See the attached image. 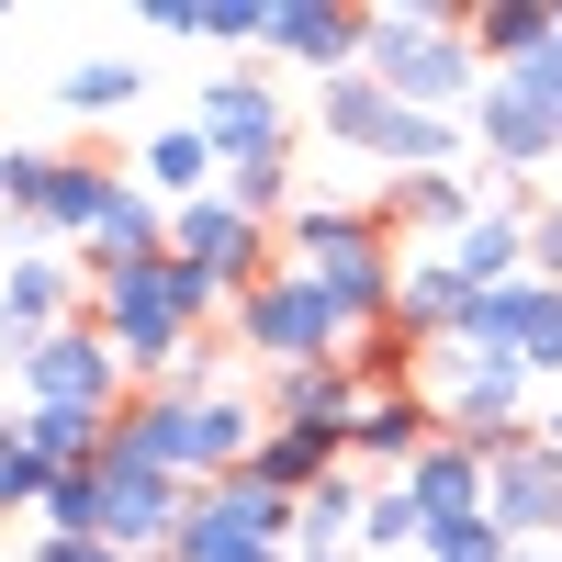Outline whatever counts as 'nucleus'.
<instances>
[{"label":"nucleus","mask_w":562,"mask_h":562,"mask_svg":"<svg viewBox=\"0 0 562 562\" xmlns=\"http://www.w3.org/2000/svg\"><path fill=\"white\" fill-rule=\"evenodd\" d=\"M214 315H225V293L192 259H169V248L158 259H124V270H90V326H102V349L124 360L135 394H158L169 371L214 338Z\"/></svg>","instance_id":"nucleus-1"},{"label":"nucleus","mask_w":562,"mask_h":562,"mask_svg":"<svg viewBox=\"0 0 562 562\" xmlns=\"http://www.w3.org/2000/svg\"><path fill=\"white\" fill-rule=\"evenodd\" d=\"M281 270H304L315 293L349 315V338L394 326V281H405V248H394L383 203H338V192H304L293 214H281Z\"/></svg>","instance_id":"nucleus-2"},{"label":"nucleus","mask_w":562,"mask_h":562,"mask_svg":"<svg viewBox=\"0 0 562 562\" xmlns=\"http://www.w3.org/2000/svg\"><path fill=\"white\" fill-rule=\"evenodd\" d=\"M360 79H383L405 113H439V124H473V102H484V57L439 0H371L360 12Z\"/></svg>","instance_id":"nucleus-3"},{"label":"nucleus","mask_w":562,"mask_h":562,"mask_svg":"<svg viewBox=\"0 0 562 562\" xmlns=\"http://www.w3.org/2000/svg\"><path fill=\"white\" fill-rule=\"evenodd\" d=\"M259 428H270V416H259L248 394H169V383H158V394H124L113 450L158 461L169 484H225V473H248Z\"/></svg>","instance_id":"nucleus-4"},{"label":"nucleus","mask_w":562,"mask_h":562,"mask_svg":"<svg viewBox=\"0 0 562 562\" xmlns=\"http://www.w3.org/2000/svg\"><path fill=\"white\" fill-rule=\"evenodd\" d=\"M124 180L135 169H113V158H90V147H12L0 158V225H12L23 248H90L102 237V214L124 203Z\"/></svg>","instance_id":"nucleus-5"},{"label":"nucleus","mask_w":562,"mask_h":562,"mask_svg":"<svg viewBox=\"0 0 562 562\" xmlns=\"http://www.w3.org/2000/svg\"><path fill=\"white\" fill-rule=\"evenodd\" d=\"M315 135L326 147H349V158H371V169H394V180H416V169H461V147H473V124H439V113H405L383 79H315Z\"/></svg>","instance_id":"nucleus-6"},{"label":"nucleus","mask_w":562,"mask_h":562,"mask_svg":"<svg viewBox=\"0 0 562 562\" xmlns=\"http://www.w3.org/2000/svg\"><path fill=\"white\" fill-rule=\"evenodd\" d=\"M192 135L214 147V169H248V158H293L304 147V113H293V90H281L270 68L214 57L192 79Z\"/></svg>","instance_id":"nucleus-7"},{"label":"nucleus","mask_w":562,"mask_h":562,"mask_svg":"<svg viewBox=\"0 0 562 562\" xmlns=\"http://www.w3.org/2000/svg\"><path fill=\"white\" fill-rule=\"evenodd\" d=\"M281 551H293V495H270L259 473H225V484H192L158 562H281Z\"/></svg>","instance_id":"nucleus-8"},{"label":"nucleus","mask_w":562,"mask_h":562,"mask_svg":"<svg viewBox=\"0 0 562 562\" xmlns=\"http://www.w3.org/2000/svg\"><path fill=\"white\" fill-rule=\"evenodd\" d=\"M225 338H237L259 371H315V360H349V315L326 304L304 270H270L259 293L225 315Z\"/></svg>","instance_id":"nucleus-9"},{"label":"nucleus","mask_w":562,"mask_h":562,"mask_svg":"<svg viewBox=\"0 0 562 562\" xmlns=\"http://www.w3.org/2000/svg\"><path fill=\"white\" fill-rule=\"evenodd\" d=\"M0 371H12V394L34 405V416H124V360L102 349V326H57V338H34V349H12V360H0Z\"/></svg>","instance_id":"nucleus-10"},{"label":"nucleus","mask_w":562,"mask_h":562,"mask_svg":"<svg viewBox=\"0 0 562 562\" xmlns=\"http://www.w3.org/2000/svg\"><path fill=\"white\" fill-rule=\"evenodd\" d=\"M169 259H192L214 293H225V315H237L259 281L281 270V225H259V214H237L225 192H203V203H180V214H169Z\"/></svg>","instance_id":"nucleus-11"},{"label":"nucleus","mask_w":562,"mask_h":562,"mask_svg":"<svg viewBox=\"0 0 562 562\" xmlns=\"http://www.w3.org/2000/svg\"><path fill=\"white\" fill-rule=\"evenodd\" d=\"M90 495H102V551H135V562H158L169 529H180V506H192V484H169L158 461H135V450L90 461Z\"/></svg>","instance_id":"nucleus-12"},{"label":"nucleus","mask_w":562,"mask_h":562,"mask_svg":"<svg viewBox=\"0 0 562 562\" xmlns=\"http://www.w3.org/2000/svg\"><path fill=\"white\" fill-rule=\"evenodd\" d=\"M79 315H90V270L68 248H12L0 259V360L57 338V326H79Z\"/></svg>","instance_id":"nucleus-13"},{"label":"nucleus","mask_w":562,"mask_h":562,"mask_svg":"<svg viewBox=\"0 0 562 562\" xmlns=\"http://www.w3.org/2000/svg\"><path fill=\"white\" fill-rule=\"evenodd\" d=\"M461 338H473V349H506L529 383H551V394H562V293H551V281H506V293H473Z\"/></svg>","instance_id":"nucleus-14"},{"label":"nucleus","mask_w":562,"mask_h":562,"mask_svg":"<svg viewBox=\"0 0 562 562\" xmlns=\"http://www.w3.org/2000/svg\"><path fill=\"white\" fill-rule=\"evenodd\" d=\"M473 147H484V169H506V180L562 169V113L540 102V90H518V79H484V102H473Z\"/></svg>","instance_id":"nucleus-15"},{"label":"nucleus","mask_w":562,"mask_h":562,"mask_svg":"<svg viewBox=\"0 0 562 562\" xmlns=\"http://www.w3.org/2000/svg\"><path fill=\"white\" fill-rule=\"evenodd\" d=\"M495 529L518 540V551H540V540H562V450H551L540 428L495 450Z\"/></svg>","instance_id":"nucleus-16"},{"label":"nucleus","mask_w":562,"mask_h":562,"mask_svg":"<svg viewBox=\"0 0 562 562\" xmlns=\"http://www.w3.org/2000/svg\"><path fill=\"white\" fill-rule=\"evenodd\" d=\"M439 439V416H428V394H360V416H349V473L360 484H405L416 473V450Z\"/></svg>","instance_id":"nucleus-17"},{"label":"nucleus","mask_w":562,"mask_h":562,"mask_svg":"<svg viewBox=\"0 0 562 562\" xmlns=\"http://www.w3.org/2000/svg\"><path fill=\"white\" fill-rule=\"evenodd\" d=\"M270 57L304 79H349L360 68V0H270Z\"/></svg>","instance_id":"nucleus-18"},{"label":"nucleus","mask_w":562,"mask_h":562,"mask_svg":"<svg viewBox=\"0 0 562 562\" xmlns=\"http://www.w3.org/2000/svg\"><path fill=\"white\" fill-rule=\"evenodd\" d=\"M405 495H416V518H428V529H473V518H495V461L461 450V439H428V450H416V473H405ZM416 551H428V540H416Z\"/></svg>","instance_id":"nucleus-19"},{"label":"nucleus","mask_w":562,"mask_h":562,"mask_svg":"<svg viewBox=\"0 0 562 562\" xmlns=\"http://www.w3.org/2000/svg\"><path fill=\"white\" fill-rule=\"evenodd\" d=\"M473 214H484V180H473V169H416V180H383V225H394L405 248H450Z\"/></svg>","instance_id":"nucleus-20"},{"label":"nucleus","mask_w":562,"mask_h":562,"mask_svg":"<svg viewBox=\"0 0 562 562\" xmlns=\"http://www.w3.org/2000/svg\"><path fill=\"white\" fill-rule=\"evenodd\" d=\"M461 315H473V281L450 270V248H405V281H394V326L416 349H450Z\"/></svg>","instance_id":"nucleus-21"},{"label":"nucleus","mask_w":562,"mask_h":562,"mask_svg":"<svg viewBox=\"0 0 562 562\" xmlns=\"http://www.w3.org/2000/svg\"><path fill=\"white\" fill-rule=\"evenodd\" d=\"M158 45H214V57H248V45H270V0H147Z\"/></svg>","instance_id":"nucleus-22"},{"label":"nucleus","mask_w":562,"mask_h":562,"mask_svg":"<svg viewBox=\"0 0 562 562\" xmlns=\"http://www.w3.org/2000/svg\"><path fill=\"white\" fill-rule=\"evenodd\" d=\"M248 473H259L270 495H315L326 473H349V428H259Z\"/></svg>","instance_id":"nucleus-23"},{"label":"nucleus","mask_w":562,"mask_h":562,"mask_svg":"<svg viewBox=\"0 0 562 562\" xmlns=\"http://www.w3.org/2000/svg\"><path fill=\"white\" fill-rule=\"evenodd\" d=\"M259 416H270V428H349V416H360V383H349V360H315V371H270Z\"/></svg>","instance_id":"nucleus-24"},{"label":"nucleus","mask_w":562,"mask_h":562,"mask_svg":"<svg viewBox=\"0 0 562 562\" xmlns=\"http://www.w3.org/2000/svg\"><path fill=\"white\" fill-rule=\"evenodd\" d=\"M450 270L473 281V293H506V281H529V214L484 203V214H473V225L450 237Z\"/></svg>","instance_id":"nucleus-25"},{"label":"nucleus","mask_w":562,"mask_h":562,"mask_svg":"<svg viewBox=\"0 0 562 562\" xmlns=\"http://www.w3.org/2000/svg\"><path fill=\"white\" fill-rule=\"evenodd\" d=\"M135 180H147V192L180 214V203H203V192H225V169H214V147L192 124H169V135H147V147H135Z\"/></svg>","instance_id":"nucleus-26"},{"label":"nucleus","mask_w":562,"mask_h":562,"mask_svg":"<svg viewBox=\"0 0 562 562\" xmlns=\"http://www.w3.org/2000/svg\"><path fill=\"white\" fill-rule=\"evenodd\" d=\"M461 34H473L484 79H495V68H529L540 45H551V0H473V23H461Z\"/></svg>","instance_id":"nucleus-27"},{"label":"nucleus","mask_w":562,"mask_h":562,"mask_svg":"<svg viewBox=\"0 0 562 562\" xmlns=\"http://www.w3.org/2000/svg\"><path fill=\"white\" fill-rule=\"evenodd\" d=\"M135 102H147V68H135V57H79L57 79V113H79V124H124Z\"/></svg>","instance_id":"nucleus-28"},{"label":"nucleus","mask_w":562,"mask_h":562,"mask_svg":"<svg viewBox=\"0 0 562 562\" xmlns=\"http://www.w3.org/2000/svg\"><path fill=\"white\" fill-rule=\"evenodd\" d=\"M225 203L237 214H259V225H281L304 192H293V158H248V169H225Z\"/></svg>","instance_id":"nucleus-29"},{"label":"nucleus","mask_w":562,"mask_h":562,"mask_svg":"<svg viewBox=\"0 0 562 562\" xmlns=\"http://www.w3.org/2000/svg\"><path fill=\"white\" fill-rule=\"evenodd\" d=\"M416 540H428L416 495H405V484H371V506H360V551H416Z\"/></svg>","instance_id":"nucleus-30"},{"label":"nucleus","mask_w":562,"mask_h":562,"mask_svg":"<svg viewBox=\"0 0 562 562\" xmlns=\"http://www.w3.org/2000/svg\"><path fill=\"white\" fill-rule=\"evenodd\" d=\"M34 495H45V473H34V450L12 439V416H0V529L34 518Z\"/></svg>","instance_id":"nucleus-31"},{"label":"nucleus","mask_w":562,"mask_h":562,"mask_svg":"<svg viewBox=\"0 0 562 562\" xmlns=\"http://www.w3.org/2000/svg\"><path fill=\"white\" fill-rule=\"evenodd\" d=\"M506 551H518V540H506L495 518H473V529H428V551H416V562H506Z\"/></svg>","instance_id":"nucleus-32"},{"label":"nucleus","mask_w":562,"mask_h":562,"mask_svg":"<svg viewBox=\"0 0 562 562\" xmlns=\"http://www.w3.org/2000/svg\"><path fill=\"white\" fill-rule=\"evenodd\" d=\"M529 281L562 293V203H529Z\"/></svg>","instance_id":"nucleus-33"},{"label":"nucleus","mask_w":562,"mask_h":562,"mask_svg":"<svg viewBox=\"0 0 562 562\" xmlns=\"http://www.w3.org/2000/svg\"><path fill=\"white\" fill-rule=\"evenodd\" d=\"M34 562H135V551H102V540H79V551H45V540H34Z\"/></svg>","instance_id":"nucleus-34"},{"label":"nucleus","mask_w":562,"mask_h":562,"mask_svg":"<svg viewBox=\"0 0 562 562\" xmlns=\"http://www.w3.org/2000/svg\"><path fill=\"white\" fill-rule=\"evenodd\" d=\"M529 428H540V439L562 450V394H540V416H529Z\"/></svg>","instance_id":"nucleus-35"},{"label":"nucleus","mask_w":562,"mask_h":562,"mask_svg":"<svg viewBox=\"0 0 562 562\" xmlns=\"http://www.w3.org/2000/svg\"><path fill=\"white\" fill-rule=\"evenodd\" d=\"M506 562H562V540H540V551H506Z\"/></svg>","instance_id":"nucleus-36"},{"label":"nucleus","mask_w":562,"mask_h":562,"mask_svg":"<svg viewBox=\"0 0 562 562\" xmlns=\"http://www.w3.org/2000/svg\"><path fill=\"white\" fill-rule=\"evenodd\" d=\"M0 158H12V147H0Z\"/></svg>","instance_id":"nucleus-37"},{"label":"nucleus","mask_w":562,"mask_h":562,"mask_svg":"<svg viewBox=\"0 0 562 562\" xmlns=\"http://www.w3.org/2000/svg\"><path fill=\"white\" fill-rule=\"evenodd\" d=\"M293 562H304V551H293Z\"/></svg>","instance_id":"nucleus-38"}]
</instances>
